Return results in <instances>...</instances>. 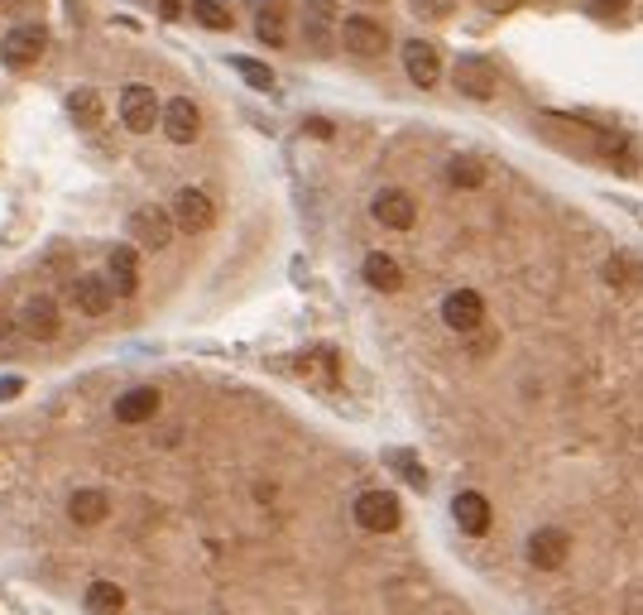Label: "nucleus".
<instances>
[{"mask_svg":"<svg viewBox=\"0 0 643 615\" xmlns=\"http://www.w3.org/2000/svg\"><path fill=\"white\" fill-rule=\"evenodd\" d=\"M20 332L29 337V342H53V337L63 332V313H58L53 294H29V298H24Z\"/></svg>","mask_w":643,"mask_h":615,"instance_id":"1","label":"nucleus"},{"mask_svg":"<svg viewBox=\"0 0 643 615\" xmlns=\"http://www.w3.org/2000/svg\"><path fill=\"white\" fill-rule=\"evenodd\" d=\"M399 519H404V505H399V495L365 491V495L356 500V524H360V529H370V534H394V529H399Z\"/></svg>","mask_w":643,"mask_h":615,"instance_id":"2","label":"nucleus"},{"mask_svg":"<svg viewBox=\"0 0 643 615\" xmlns=\"http://www.w3.org/2000/svg\"><path fill=\"white\" fill-rule=\"evenodd\" d=\"M120 121L130 125L135 135H149L154 125H164V111H159V97L144 87V82H130L120 92Z\"/></svg>","mask_w":643,"mask_h":615,"instance_id":"3","label":"nucleus"},{"mask_svg":"<svg viewBox=\"0 0 643 615\" xmlns=\"http://www.w3.org/2000/svg\"><path fill=\"white\" fill-rule=\"evenodd\" d=\"M48 49V29L44 25H15L10 34H5V44H0V58L10 63V68H34L39 58H44Z\"/></svg>","mask_w":643,"mask_h":615,"instance_id":"4","label":"nucleus"},{"mask_svg":"<svg viewBox=\"0 0 643 615\" xmlns=\"http://www.w3.org/2000/svg\"><path fill=\"white\" fill-rule=\"evenodd\" d=\"M341 44L356 58H380L389 49V29L380 20H370V15H351V20H341Z\"/></svg>","mask_w":643,"mask_h":615,"instance_id":"5","label":"nucleus"},{"mask_svg":"<svg viewBox=\"0 0 643 615\" xmlns=\"http://www.w3.org/2000/svg\"><path fill=\"white\" fill-rule=\"evenodd\" d=\"M567 548H572V539L557 524H543V529L528 534V563L538 567V572H557V567L567 563Z\"/></svg>","mask_w":643,"mask_h":615,"instance_id":"6","label":"nucleus"},{"mask_svg":"<svg viewBox=\"0 0 643 615\" xmlns=\"http://www.w3.org/2000/svg\"><path fill=\"white\" fill-rule=\"evenodd\" d=\"M173 222H178V231H188V236H202L216 222L212 197L202 193V188H183V193L173 197Z\"/></svg>","mask_w":643,"mask_h":615,"instance_id":"7","label":"nucleus"},{"mask_svg":"<svg viewBox=\"0 0 643 615\" xmlns=\"http://www.w3.org/2000/svg\"><path fill=\"white\" fill-rule=\"evenodd\" d=\"M442 322L452 332H476L480 322H485V298L476 289H452V294L442 298Z\"/></svg>","mask_w":643,"mask_h":615,"instance_id":"8","label":"nucleus"},{"mask_svg":"<svg viewBox=\"0 0 643 615\" xmlns=\"http://www.w3.org/2000/svg\"><path fill=\"white\" fill-rule=\"evenodd\" d=\"M173 212H164V207H140L135 217H130V241H140L144 250H164L168 236H173Z\"/></svg>","mask_w":643,"mask_h":615,"instance_id":"9","label":"nucleus"},{"mask_svg":"<svg viewBox=\"0 0 643 615\" xmlns=\"http://www.w3.org/2000/svg\"><path fill=\"white\" fill-rule=\"evenodd\" d=\"M404 73L413 87H437L442 82V58L428 39H408L404 44Z\"/></svg>","mask_w":643,"mask_h":615,"instance_id":"10","label":"nucleus"},{"mask_svg":"<svg viewBox=\"0 0 643 615\" xmlns=\"http://www.w3.org/2000/svg\"><path fill=\"white\" fill-rule=\"evenodd\" d=\"M452 82H456V92L471 97V101L495 97V68H490L485 58H461V63L452 68Z\"/></svg>","mask_w":643,"mask_h":615,"instance_id":"11","label":"nucleus"},{"mask_svg":"<svg viewBox=\"0 0 643 615\" xmlns=\"http://www.w3.org/2000/svg\"><path fill=\"white\" fill-rule=\"evenodd\" d=\"M164 135L173 145H192L197 135H202V111H197V101L188 97H173L164 106Z\"/></svg>","mask_w":643,"mask_h":615,"instance_id":"12","label":"nucleus"},{"mask_svg":"<svg viewBox=\"0 0 643 615\" xmlns=\"http://www.w3.org/2000/svg\"><path fill=\"white\" fill-rule=\"evenodd\" d=\"M370 212H375V222L389 226V231H408V226L418 222V202H413L404 188H384Z\"/></svg>","mask_w":643,"mask_h":615,"instance_id":"13","label":"nucleus"},{"mask_svg":"<svg viewBox=\"0 0 643 615\" xmlns=\"http://www.w3.org/2000/svg\"><path fill=\"white\" fill-rule=\"evenodd\" d=\"M72 303H77L87 318H101V313H111L116 294H111L106 274H77V279H72Z\"/></svg>","mask_w":643,"mask_h":615,"instance_id":"14","label":"nucleus"},{"mask_svg":"<svg viewBox=\"0 0 643 615\" xmlns=\"http://www.w3.org/2000/svg\"><path fill=\"white\" fill-rule=\"evenodd\" d=\"M106 284H111V294L116 298H130L140 289V255L130 246H116L106 255Z\"/></svg>","mask_w":643,"mask_h":615,"instance_id":"15","label":"nucleus"},{"mask_svg":"<svg viewBox=\"0 0 643 615\" xmlns=\"http://www.w3.org/2000/svg\"><path fill=\"white\" fill-rule=\"evenodd\" d=\"M452 519L461 524V534H476L480 539V534H490V519L495 515H490V500L480 491H461L452 500Z\"/></svg>","mask_w":643,"mask_h":615,"instance_id":"16","label":"nucleus"},{"mask_svg":"<svg viewBox=\"0 0 643 615\" xmlns=\"http://www.w3.org/2000/svg\"><path fill=\"white\" fill-rule=\"evenodd\" d=\"M255 34H260V44L269 49H279L288 39V5L284 0H260V10H255Z\"/></svg>","mask_w":643,"mask_h":615,"instance_id":"17","label":"nucleus"},{"mask_svg":"<svg viewBox=\"0 0 643 615\" xmlns=\"http://www.w3.org/2000/svg\"><path fill=\"white\" fill-rule=\"evenodd\" d=\"M159 414V390L154 385H140V390H125L116 399V419L120 423H149Z\"/></svg>","mask_w":643,"mask_h":615,"instance_id":"18","label":"nucleus"},{"mask_svg":"<svg viewBox=\"0 0 643 615\" xmlns=\"http://www.w3.org/2000/svg\"><path fill=\"white\" fill-rule=\"evenodd\" d=\"M332 20H336V0H308L303 5V29H308V44L327 53L332 44Z\"/></svg>","mask_w":643,"mask_h":615,"instance_id":"19","label":"nucleus"},{"mask_svg":"<svg viewBox=\"0 0 643 615\" xmlns=\"http://www.w3.org/2000/svg\"><path fill=\"white\" fill-rule=\"evenodd\" d=\"M365 284H370V289H380V294H399V284H404L399 260H394V255H384V250H370V255H365Z\"/></svg>","mask_w":643,"mask_h":615,"instance_id":"20","label":"nucleus"},{"mask_svg":"<svg viewBox=\"0 0 643 615\" xmlns=\"http://www.w3.org/2000/svg\"><path fill=\"white\" fill-rule=\"evenodd\" d=\"M68 515H72V524L92 529V524H101V519L111 515V500H106V491H77L68 500Z\"/></svg>","mask_w":643,"mask_h":615,"instance_id":"21","label":"nucleus"},{"mask_svg":"<svg viewBox=\"0 0 643 615\" xmlns=\"http://www.w3.org/2000/svg\"><path fill=\"white\" fill-rule=\"evenodd\" d=\"M639 279H643V265L634 255H610V260H605V284H610V289H634Z\"/></svg>","mask_w":643,"mask_h":615,"instance_id":"22","label":"nucleus"},{"mask_svg":"<svg viewBox=\"0 0 643 615\" xmlns=\"http://www.w3.org/2000/svg\"><path fill=\"white\" fill-rule=\"evenodd\" d=\"M87 611L92 615H120L125 611V591H120L116 582H92V591H87Z\"/></svg>","mask_w":643,"mask_h":615,"instance_id":"23","label":"nucleus"},{"mask_svg":"<svg viewBox=\"0 0 643 615\" xmlns=\"http://www.w3.org/2000/svg\"><path fill=\"white\" fill-rule=\"evenodd\" d=\"M192 20H197L202 29H216V34H221V29H236L231 10H226L221 0H197V5H192Z\"/></svg>","mask_w":643,"mask_h":615,"instance_id":"24","label":"nucleus"},{"mask_svg":"<svg viewBox=\"0 0 643 615\" xmlns=\"http://www.w3.org/2000/svg\"><path fill=\"white\" fill-rule=\"evenodd\" d=\"M447 178H452L456 188H480L485 183V164L471 159V154H456L452 164H447Z\"/></svg>","mask_w":643,"mask_h":615,"instance_id":"25","label":"nucleus"},{"mask_svg":"<svg viewBox=\"0 0 643 615\" xmlns=\"http://www.w3.org/2000/svg\"><path fill=\"white\" fill-rule=\"evenodd\" d=\"M68 111H72V121L77 125H96L101 121V97H96L92 87H77L68 97Z\"/></svg>","mask_w":643,"mask_h":615,"instance_id":"26","label":"nucleus"},{"mask_svg":"<svg viewBox=\"0 0 643 615\" xmlns=\"http://www.w3.org/2000/svg\"><path fill=\"white\" fill-rule=\"evenodd\" d=\"M236 63V73L250 82V87H260V92H269L274 87V68H264V63H255V58H231Z\"/></svg>","mask_w":643,"mask_h":615,"instance_id":"27","label":"nucleus"},{"mask_svg":"<svg viewBox=\"0 0 643 615\" xmlns=\"http://www.w3.org/2000/svg\"><path fill=\"white\" fill-rule=\"evenodd\" d=\"M394 462H399V467H404V476H408V481H413V486H418V491H428V476H423V467H418V462H413V457H408V452H399V457H394Z\"/></svg>","mask_w":643,"mask_h":615,"instance_id":"28","label":"nucleus"},{"mask_svg":"<svg viewBox=\"0 0 643 615\" xmlns=\"http://www.w3.org/2000/svg\"><path fill=\"white\" fill-rule=\"evenodd\" d=\"M303 130H308L312 140H332V121H322V116H308V121H303Z\"/></svg>","mask_w":643,"mask_h":615,"instance_id":"29","label":"nucleus"},{"mask_svg":"<svg viewBox=\"0 0 643 615\" xmlns=\"http://www.w3.org/2000/svg\"><path fill=\"white\" fill-rule=\"evenodd\" d=\"M591 10H596V15H624L629 0H591Z\"/></svg>","mask_w":643,"mask_h":615,"instance_id":"30","label":"nucleus"},{"mask_svg":"<svg viewBox=\"0 0 643 615\" xmlns=\"http://www.w3.org/2000/svg\"><path fill=\"white\" fill-rule=\"evenodd\" d=\"M480 5H485L490 15H509V10H519L524 0H480Z\"/></svg>","mask_w":643,"mask_h":615,"instance_id":"31","label":"nucleus"},{"mask_svg":"<svg viewBox=\"0 0 643 615\" xmlns=\"http://www.w3.org/2000/svg\"><path fill=\"white\" fill-rule=\"evenodd\" d=\"M418 10H423V15H452V0H423Z\"/></svg>","mask_w":643,"mask_h":615,"instance_id":"32","label":"nucleus"},{"mask_svg":"<svg viewBox=\"0 0 643 615\" xmlns=\"http://www.w3.org/2000/svg\"><path fill=\"white\" fill-rule=\"evenodd\" d=\"M20 390H24V380H20V375H15V380H10V375L0 380V399H15Z\"/></svg>","mask_w":643,"mask_h":615,"instance_id":"33","label":"nucleus"},{"mask_svg":"<svg viewBox=\"0 0 643 615\" xmlns=\"http://www.w3.org/2000/svg\"><path fill=\"white\" fill-rule=\"evenodd\" d=\"M159 10H164V20H173V15H178V10H183V5H178V0H164V5H159Z\"/></svg>","mask_w":643,"mask_h":615,"instance_id":"34","label":"nucleus"},{"mask_svg":"<svg viewBox=\"0 0 643 615\" xmlns=\"http://www.w3.org/2000/svg\"><path fill=\"white\" fill-rule=\"evenodd\" d=\"M5 5H10V10H15V5H29V0H5Z\"/></svg>","mask_w":643,"mask_h":615,"instance_id":"35","label":"nucleus"}]
</instances>
